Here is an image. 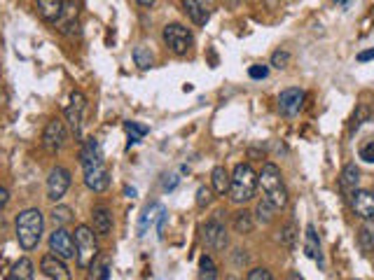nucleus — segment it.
Segmentation results:
<instances>
[{"instance_id": "23", "label": "nucleus", "mask_w": 374, "mask_h": 280, "mask_svg": "<svg viewBox=\"0 0 374 280\" xmlns=\"http://www.w3.org/2000/svg\"><path fill=\"white\" fill-rule=\"evenodd\" d=\"M164 213H166V210H164L162 203H152V206L145 208V213L141 217V224H138V234L145 236V231H148L150 224L155 222V220H159V217H162Z\"/></svg>"}, {"instance_id": "7", "label": "nucleus", "mask_w": 374, "mask_h": 280, "mask_svg": "<svg viewBox=\"0 0 374 280\" xmlns=\"http://www.w3.org/2000/svg\"><path fill=\"white\" fill-rule=\"evenodd\" d=\"M71 187V173L64 166H54L47 178V199L50 201H61Z\"/></svg>"}, {"instance_id": "38", "label": "nucleus", "mask_w": 374, "mask_h": 280, "mask_svg": "<svg viewBox=\"0 0 374 280\" xmlns=\"http://www.w3.org/2000/svg\"><path fill=\"white\" fill-rule=\"evenodd\" d=\"M248 75H251L253 80H265V77L269 75V68L267 66H251Z\"/></svg>"}, {"instance_id": "17", "label": "nucleus", "mask_w": 374, "mask_h": 280, "mask_svg": "<svg viewBox=\"0 0 374 280\" xmlns=\"http://www.w3.org/2000/svg\"><path fill=\"white\" fill-rule=\"evenodd\" d=\"M36 3H38L40 17L45 21H50V24H57L61 19V12H64L66 0H36Z\"/></svg>"}, {"instance_id": "40", "label": "nucleus", "mask_w": 374, "mask_h": 280, "mask_svg": "<svg viewBox=\"0 0 374 280\" xmlns=\"http://www.w3.org/2000/svg\"><path fill=\"white\" fill-rule=\"evenodd\" d=\"M374 59V49H367V52H360L358 54V61L365 63V61H372Z\"/></svg>"}, {"instance_id": "21", "label": "nucleus", "mask_w": 374, "mask_h": 280, "mask_svg": "<svg viewBox=\"0 0 374 280\" xmlns=\"http://www.w3.org/2000/svg\"><path fill=\"white\" fill-rule=\"evenodd\" d=\"M108 278H110V257L99 252V257H96L92 266H89L87 280H108Z\"/></svg>"}, {"instance_id": "41", "label": "nucleus", "mask_w": 374, "mask_h": 280, "mask_svg": "<svg viewBox=\"0 0 374 280\" xmlns=\"http://www.w3.org/2000/svg\"><path fill=\"white\" fill-rule=\"evenodd\" d=\"M136 3L141 5V7H152V5L157 3V0H136Z\"/></svg>"}, {"instance_id": "25", "label": "nucleus", "mask_w": 374, "mask_h": 280, "mask_svg": "<svg viewBox=\"0 0 374 280\" xmlns=\"http://www.w3.org/2000/svg\"><path fill=\"white\" fill-rule=\"evenodd\" d=\"M199 280H218V269H216V262L204 255L199 259Z\"/></svg>"}, {"instance_id": "27", "label": "nucleus", "mask_w": 374, "mask_h": 280, "mask_svg": "<svg viewBox=\"0 0 374 280\" xmlns=\"http://www.w3.org/2000/svg\"><path fill=\"white\" fill-rule=\"evenodd\" d=\"M134 61H136V66L138 68H143V70H148L152 68V63H155V56H152V52L148 47H136L134 49Z\"/></svg>"}, {"instance_id": "42", "label": "nucleus", "mask_w": 374, "mask_h": 280, "mask_svg": "<svg viewBox=\"0 0 374 280\" xmlns=\"http://www.w3.org/2000/svg\"><path fill=\"white\" fill-rule=\"evenodd\" d=\"M288 280H304L302 276H300V273H297V271H293V273H290V278Z\"/></svg>"}, {"instance_id": "3", "label": "nucleus", "mask_w": 374, "mask_h": 280, "mask_svg": "<svg viewBox=\"0 0 374 280\" xmlns=\"http://www.w3.org/2000/svg\"><path fill=\"white\" fill-rule=\"evenodd\" d=\"M258 185L262 187V199H267L274 208H286L288 206V189L283 182V175L276 164H265L262 173H258Z\"/></svg>"}, {"instance_id": "43", "label": "nucleus", "mask_w": 374, "mask_h": 280, "mask_svg": "<svg viewBox=\"0 0 374 280\" xmlns=\"http://www.w3.org/2000/svg\"><path fill=\"white\" fill-rule=\"evenodd\" d=\"M337 5H342V7H349L351 5V0H335Z\"/></svg>"}, {"instance_id": "5", "label": "nucleus", "mask_w": 374, "mask_h": 280, "mask_svg": "<svg viewBox=\"0 0 374 280\" xmlns=\"http://www.w3.org/2000/svg\"><path fill=\"white\" fill-rule=\"evenodd\" d=\"M75 250H78V266L80 269H89L92 262L96 257H99V243H96V234L92 227H87V224H80L78 229H75Z\"/></svg>"}, {"instance_id": "10", "label": "nucleus", "mask_w": 374, "mask_h": 280, "mask_svg": "<svg viewBox=\"0 0 374 280\" xmlns=\"http://www.w3.org/2000/svg\"><path fill=\"white\" fill-rule=\"evenodd\" d=\"M304 98H307V94H304L302 89H297V87H290L286 91H281L279 112L283 117H297V115H300V110L304 108Z\"/></svg>"}, {"instance_id": "8", "label": "nucleus", "mask_w": 374, "mask_h": 280, "mask_svg": "<svg viewBox=\"0 0 374 280\" xmlns=\"http://www.w3.org/2000/svg\"><path fill=\"white\" fill-rule=\"evenodd\" d=\"M66 143V124L61 122V119H50L43 131V147L50 154H57L61 147Z\"/></svg>"}, {"instance_id": "20", "label": "nucleus", "mask_w": 374, "mask_h": 280, "mask_svg": "<svg viewBox=\"0 0 374 280\" xmlns=\"http://www.w3.org/2000/svg\"><path fill=\"white\" fill-rule=\"evenodd\" d=\"M304 252H307V257L316 259V262H323V257H321V241H318V234H316L314 224H309L307 234H304Z\"/></svg>"}, {"instance_id": "29", "label": "nucleus", "mask_w": 374, "mask_h": 280, "mask_svg": "<svg viewBox=\"0 0 374 280\" xmlns=\"http://www.w3.org/2000/svg\"><path fill=\"white\" fill-rule=\"evenodd\" d=\"M124 129H127V133H129V147H131V145H136V143H138V138L145 136V133L150 131L145 124H136V122H124Z\"/></svg>"}, {"instance_id": "39", "label": "nucleus", "mask_w": 374, "mask_h": 280, "mask_svg": "<svg viewBox=\"0 0 374 280\" xmlns=\"http://www.w3.org/2000/svg\"><path fill=\"white\" fill-rule=\"evenodd\" d=\"M8 201H10V192L5 187H0V210L8 206Z\"/></svg>"}, {"instance_id": "13", "label": "nucleus", "mask_w": 374, "mask_h": 280, "mask_svg": "<svg viewBox=\"0 0 374 280\" xmlns=\"http://www.w3.org/2000/svg\"><path fill=\"white\" fill-rule=\"evenodd\" d=\"M204 243L213 250H225L227 248V231L225 224L220 220H211L206 222L204 227Z\"/></svg>"}, {"instance_id": "30", "label": "nucleus", "mask_w": 374, "mask_h": 280, "mask_svg": "<svg viewBox=\"0 0 374 280\" xmlns=\"http://www.w3.org/2000/svg\"><path fill=\"white\" fill-rule=\"evenodd\" d=\"M295 241H297V229H295L293 222H288L286 227L281 229V243L286 245L288 250H293L295 248Z\"/></svg>"}, {"instance_id": "15", "label": "nucleus", "mask_w": 374, "mask_h": 280, "mask_svg": "<svg viewBox=\"0 0 374 280\" xmlns=\"http://www.w3.org/2000/svg\"><path fill=\"white\" fill-rule=\"evenodd\" d=\"M183 7H185V14L195 21L197 26H206L211 19V10L209 5L204 3V0H183Z\"/></svg>"}, {"instance_id": "34", "label": "nucleus", "mask_w": 374, "mask_h": 280, "mask_svg": "<svg viewBox=\"0 0 374 280\" xmlns=\"http://www.w3.org/2000/svg\"><path fill=\"white\" fill-rule=\"evenodd\" d=\"M272 213H274V206L269 203L267 199H262L260 203H258V220L260 222H272Z\"/></svg>"}, {"instance_id": "35", "label": "nucleus", "mask_w": 374, "mask_h": 280, "mask_svg": "<svg viewBox=\"0 0 374 280\" xmlns=\"http://www.w3.org/2000/svg\"><path fill=\"white\" fill-rule=\"evenodd\" d=\"M211 201H213V189L211 187H199L197 189V206L206 208V206H211Z\"/></svg>"}, {"instance_id": "32", "label": "nucleus", "mask_w": 374, "mask_h": 280, "mask_svg": "<svg viewBox=\"0 0 374 280\" xmlns=\"http://www.w3.org/2000/svg\"><path fill=\"white\" fill-rule=\"evenodd\" d=\"M358 154H360V159L367 161V164H374V136H372V138H367L365 143L360 145Z\"/></svg>"}, {"instance_id": "14", "label": "nucleus", "mask_w": 374, "mask_h": 280, "mask_svg": "<svg viewBox=\"0 0 374 280\" xmlns=\"http://www.w3.org/2000/svg\"><path fill=\"white\" fill-rule=\"evenodd\" d=\"M40 269L50 280H71V271L64 264V259H59L57 255H45L40 259Z\"/></svg>"}, {"instance_id": "22", "label": "nucleus", "mask_w": 374, "mask_h": 280, "mask_svg": "<svg viewBox=\"0 0 374 280\" xmlns=\"http://www.w3.org/2000/svg\"><path fill=\"white\" fill-rule=\"evenodd\" d=\"M211 180H213V189H216L218 194H227V192H230L232 175L227 173V168H225V166H216V168H213Z\"/></svg>"}, {"instance_id": "36", "label": "nucleus", "mask_w": 374, "mask_h": 280, "mask_svg": "<svg viewBox=\"0 0 374 280\" xmlns=\"http://www.w3.org/2000/svg\"><path fill=\"white\" fill-rule=\"evenodd\" d=\"M367 117H370V108H367V105H360V108H358V112H356V115H353L351 131H358L360 126H363V122H365Z\"/></svg>"}, {"instance_id": "33", "label": "nucleus", "mask_w": 374, "mask_h": 280, "mask_svg": "<svg viewBox=\"0 0 374 280\" xmlns=\"http://www.w3.org/2000/svg\"><path fill=\"white\" fill-rule=\"evenodd\" d=\"M290 59H293V56H290V52H286V49H279V52L272 54V66L283 70V68H288Z\"/></svg>"}, {"instance_id": "9", "label": "nucleus", "mask_w": 374, "mask_h": 280, "mask_svg": "<svg viewBox=\"0 0 374 280\" xmlns=\"http://www.w3.org/2000/svg\"><path fill=\"white\" fill-rule=\"evenodd\" d=\"M50 250L59 259H73L78 255V250H75V238L68 234L64 227L54 229V234L50 236Z\"/></svg>"}, {"instance_id": "18", "label": "nucleus", "mask_w": 374, "mask_h": 280, "mask_svg": "<svg viewBox=\"0 0 374 280\" xmlns=\"http://www.w3.org/2000/svg\"><path fill=\"white\" fill-rule=\"evenodd\" d=\"M358 182H360V171L356 164H346L342 175H339V187H342L344 194H353L358 189Z\"/></svg>"}, {"instance_id": "12", "label": "nucleus", "mask_w": 374, "mask_h": 280, "mask_svg": "<svg viewBox=\"0 0 374 280\" xmlns=\"http://www.w3.org/2000/svg\"><path fill=\"white\" fill-rule=\"evenodd\" d=\"M351 208L363 220H374V194L367 189H356L351 194Z\"/></svg>"}, {"instance_id": "44", "label": "nucleus", "mask_w": 374, "mask_h": 280, "mask_svg": "<svg viewBox=\"0 0 374 280\" xmlns=\"http://www.w3.org/2000/svg\"><path fill=\"white\" fill-rule=\"evenodd\" d=\"M124 192H127V196H136V189L134 187H127Z\"/></svg>"}, {"instance_id": "11", "label": "nucleus", "mask_w": 374, "mask_h": 280, "mask_svg": "<svg viewBox=\"0 0 374 280\" xmlns=\"http://www.w3.org/2000/svg\"><path fill=\"white\" fill-rule=\"evenodd\" d=\"M85 108H87L85 94H82V91H73L71 103L66 105V119H68V124H71L75 136H80V131H82V112H85Z\"/></svg>"}, {"instance_id": "28", "label": "nucleus", "mask_w": 374, "mask_h": 280, "mask_svg": "<svg viewBox=\"0 0 374 280\" xmlns=\"http://www.w3.org/2000/svg\"><path fill=\"white\" fill-rule=\"evenodd\" d=\"M52 220L57 227H68V224L73 222V210L68 206H57L52 210Z\"/></svg>"}, {"instance_id": "31", "label": "nucleus", "mask_w": 374, "mask_h": 280, "mask_svg": "<svg viewBox=\"0 0 374 280\" xmlns=\"http://www.w3.org/2000/svg\"><path fill=\"white\" fill-rule=\"evenodd\" d=\"M358 241H360V248L363 250H374V227L372 224H367V227L360 229V236H358Z\"/></svg>"}, {"instance_id": "4", "label": "nucleus", "mask_w": 374, "mask_h": 280, "mask_svg": "<svg viewBox=\"0 0 374 280\" xmlns=\"http://www.w3.org/2000/svg\"><path fill=\"white\" fill-rule=\"evenodd\" d=\"M258 192V173L253 171L251 164H237L232 173L230 185V199L234 203H248Z\"/></svg>"}, {"instance_id": "6", "label": "nucleus", "mask_w": 374, "mask_h": 280, "mask_svg": "<svg viewBox=\"0 0 374 280\" xmlns=\"http://www.w3.org/2000/svg\"><path fill=\"white\" fill-rule=\"evenodd\" d=\"M162 38H164V42H166V47H169L176 56H185V54L192 49V45H195V38H192V33L187 31L183 24H169V26H164Z\"/></svg>"}, {"instance_id": "26", "label": "nucleus", "mask_w": 374, "mask_h": 280, "mask_svg": "<svg viewBox=\"0 0 374 280\" xmlns=\"http://www.w3.org/2000/svg\"><path fill=\"white\" fill-rule=\"evenodd\" d=\"M253 215L248 213V210H241V213L234 215V229L239 231V234H251L253 231Z\"/></svg>"}, {"instance_id": "1", "label": "nucleus", "mask_w": 374, "mask_h": 280, "mask_svg": "<svg viewBox=\"0 0 374 280\" xmlns=\"http://www.w3.org/2000/svg\"><path fill=\"white\" fill-rule=\"evenodd\" d=\"M80 159H82V171H85V185L96 194L106 192L110 187V173L106 161H103L101 147L94 138H87L82 143Z\"/></svg>"}, {"instance_id": "19", "label": "nucleus", "mask_w": 374, "mask_h": 280, "mask_svg": "<svg viewBox=\"0 0 374 280\" xmlns=\"http://www.w3.org/2000/svg\"><path fill=\"white\" fill-rule=\"evenodd\" d=\"M57 24L61 26L59 28L61 33H71V28H78V5H75L73 0L64 3V12H61V19Z\"/></svg>"}, {"instance_id": "2", "label": "nucleus", "mask_w": 374, "mask_h": 280, "mask_svg": "<svg viewBox=\"0 0 374 280\" xmlns=\"http://www.w3.org/2000/svg\"><path fill=\"white\" fill-rule=\"evenodd\" d=\"M15 229H17L19 245H22L24 250H33V248H38L40 238H43L45 217L38 208H29V210H24V213L17 215Z\"/></svg>"}, {"instance_id": "24", "label": "nucleus", "mask_w": 374, "mask_h": 280, "mask_svg": "<svg viewBox=\"0 0 374 280\" xmlns=\"http://www.w3.org/2000/svg\"><path fill=\"white\" fill-rule=\"evenodd\" d=\"M8 280H33V262L29 257H22L12 266Z\"/></svg>"}, {"instance_id": "37", "label": "nucleus", "mask_w": 374, "mask_h": 280, "mask_svg": "<svg viewBox=\"0 0 374 280\" xmlns=\"http://www.w3.org/2000/svg\"><path fill=\"white\" fill-rule=\"evenodd\" d=\"M248 280H274V278L267 269H262L260 266V269H253L251 273H248Z\"/></svg>"}, {"instance_id": "16", "label": "nucleus", "mask_w": 374, "mask_h": 280, "mask_svg": "<svg viewBox=\"0 0 374 280\" xmlns=\"http://www.w3.org/2000/svg\"><path fill=\"white\" fill-rule=\"evenodd\" d=\"M92 224H94L96 236H108L110 231H113V215H110V210L108 208H94Z\"/></svg>"}]
</instances>
